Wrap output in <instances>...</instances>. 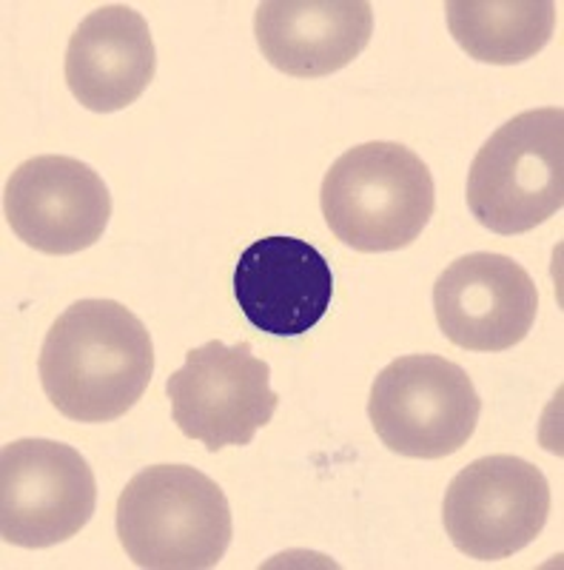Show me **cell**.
Wrapping results in <instances>:
<instances>
[{
  "label": "cell",
  "instance_id": "8992f818",
  "mask_svg": "<svg viewBox=\"0 0 564 570\" xmlns=\"http://www.w3.org/2000/svg\"><path fill=\"white\" fill-rule=\"evenodd\" d=\"M166 394L177 428L188 440H200L211 454L228 445H248L279 409L271 368L254 356L251 343L211 340L191 348L186 365L166 380Z\"/></svg>",
  "mask_w": 564,
  "mask_h": 570
},
{
  "label": "cell",
  "instance_id": "8fae6325",
  "mask_svg": "<svg viewBox=\"0 0 564 570\" xmlns=\"http://www.w3.org/2000/svg\"><path fill=\"white\" fill-rule=\"evenodd\" d=\"M234 297L254 328L274 337H299L328 314L334 274L311 243L263 237L237 259Z\"/></svg>",
  "mask_w": 564,
  "mask_h": 570
},
{
  "label": "cell",
  "instance_id": "7c38bea8",
  "mask_svg": "<svg viewBox=\"0 0 564 570\" xmlns=\"http://www.w3.org/2000/svg\"><path fill=\"white\" fill-rule=\"evenodd\" d=\"M268 63L291 78H325L363 55L374 35L365 0H268L254 12Z\"/></svg>",
  "mask_w": 564,
  "mask_h": 570
},
{
  "label": "cell",
  "instance_id": "5bb4252c",
  "mask_svg": "<svg viewBox=\"0 0 564 570\" xmlns=\"http://www.w3.org/2000/svg\"><path fill=\"white\" fill-rule=\"evenodd\" d=\"M445 12L456 43L479 63H525L556 29L551 0H451Z\"/></svg>",
  "mask_w": 564,
  "mask_h": 570
},
{
  "label": "cell",
  "instance_id": "277c9868",
  "mask_svg": "<svg viewBox=\"0 0 564 570\" xmlns=\"http://www.w3.org/2000/svg\"><path fill=\"white\" fill-rule=\"evenodd\" d=\"M564 206V111L511 117L493 131L467 175V208L496 234H525Z\"/></svg>",
  "mask_w": 564,
  "mask_h": 570
},
{
  "label": "cell",
  "instance_id": "5b68a950",
  "mask_svg": "<svg viewBox=\"0 0 564 570\" xmlns=\"http://www.w3.org/2000/svg\"><path fill=\"white\" fill-rule=\"evenodd\" d=\"M482 400L465 368L445 356L408 354L379 371L368 400L376 436L394 454L442 460L465 448Z\"/></svg>",
  "mask_w": 564,
  "mask_h": 570
},
{
  "label": "cell",
  "instance_id": "4fadbf2b",
  "mask_svg": "<svg viewBox=\"0 0 564 570\" xmlns=\"http://www.w3.org/2000/svg\"><path fill=\"white\" fill-rule=\"evenodd\" d=\"M157 52L149 23L126 3L83 18L66 49V83L89 111H120L155 80Z\"/></svg>",
  "mask_w": 564,
  "mask_h": 570
},
{
  "label": "cell",
  "instance_id": "30bf717a",
  "mask_svg": "<svg viewBox=\"0 0 564 570\" xmlns=\"http://www.w3.org/2000/svg\"><path fill=\"white\" fill-rule=\"evenodd\" d=\"M434 312L442 334L459 348L507 351L531 334L538 288L505 254H465L436 279Z\"/></svg>",
  "mask_w": 564,
  "mask_h": 570
},
{
  "label": "cell",
  "instance_id": "52a82bcc",
  "mask_svg": "<svg viewBox=\"0 0 564 570\" xmlns=\"http://www.w3.org/2000/svg\"><path fill=\"white\" fill-rule=\"evenodd\" d=\"M551 485L533 462L493 454L454 476L442 502L451 542L479 562L520 553L545 531Z\"/></svg>",
  "mask_w": 564,
  "mask_h": 570
},
{
  "label": "cell",
  "instance_id": "3957f363",
  "mask_svg": "<svg viewBox=\"0 0 564 570\" xmlns=\"http://www.w3.org/2000/svg\"><path fill=\"white\" fill-rule=\"evenodd\" d=\"M323 217L337 240L365 254L396 252L425 232L436 208L434 175L403 142H363L323 180Z\"/></svg>",
  "mask_w": 564,
  "mask_h": 570
},
{
  "label": "cell",
  "instance_id": "ba28073f",
  "mask_svg": "<svg viewBox=\"0 0 564 570\" xmlns=\"http://www.w3.org/2000/svg\"><path fill=\"white\" fill-rule=\"evenodd\" d=\"M98 482L72 445L18 440L0 451V537L18 548H52L83 531Z\"/></svg>",
  "mask_w": 564,
  "mask_h": 570
},
{
  "label": "cell",
  "instance_id": "7a4b0ae2",
  "mask_svg": "<svg viewBox=\"0 0 564 570\" xmlns=\"http://www.w3.org/2000/svg\"><path fill=\"white\" fill-rule=\"evenodd\" d=\"M231 533L226 493L197 468L151 465L135 473L117 499V537L137 568H215Z\"/></svg>",
  "mask_w": 564,
  "mask_h": 570
},
{
  "label": "cell",
  "instance_id": "9c48e42d",
  "mask_svg": "<svg viewBox=\"0 0 564 570\" xmlns=\"http://www.w3.org/2000/svg\"><path fill=\"white\" fill-rule=\"evenodd\" d=\"M3 212L18 240L34 252L78 254L103 237L111 195L103 177L63 155L20 163L3 188Z\"/></svg>",
  "mask_w": 564,
  "mask_h": 570
},
{
  "label": "cell",
  "instance_id": "6da1fadb",
  "mask_svg": "<svg viewBox=\"0 0 564 570\" xmlns=\"http://www.w3.org/2000/svg\"><path fill=\"white\" fill-rule=\"evenodd\" d=\"M40 385L75 422H111L146 394L155 374L149 331L115 299H78L49 328L38 360Z\"/></svg>",
  "mask_w": 564,
  "mask_h": 570
}]
</instances>
